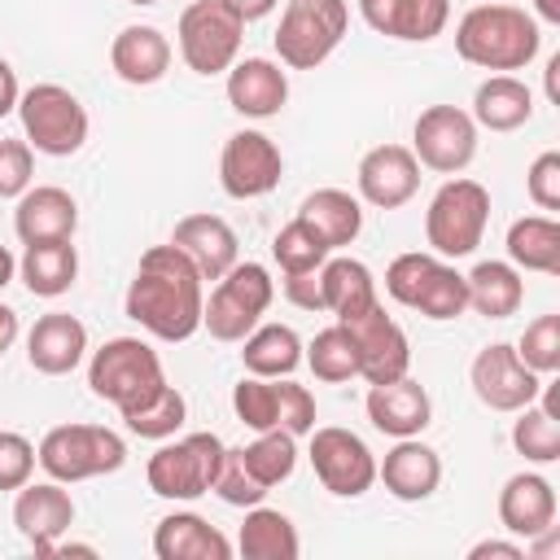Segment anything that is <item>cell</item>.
Here are the masks:
<instances>
[{
    "mask_svg": "<svg viewBox=\"0 0 560 560\" xmlns=\"http://www.w3.org/2000/svg\"><path fill=\"white\" fill-rule=\"evenodd\" d=\"M201 276L171 241L140 254V267L122 298L127 315L158 341H188L201 328Z\"/></svg>",
    "mask_w": 560,
    "mask_h": 560,
    "instance_id": "1",
    "label": "cell"
},
{
    "mask_svg": "<svg viewBox=\"0 0 560 560\" xmlns=\"http://www.w3.org/2000/svg\"><path fill=\"white\" fill-rule=\"evenodd\" d=\"M542 48L538 18L516 4H472L455 22V52L477 70H525Z\"/></svg>",
    "mask_w": 560,
    "mask_h": 560,
    "instance_id": "2",
    "label": "cell"
},
{
    "mask_svg": "<svg viewBox=\"0 0 560 560\" xmlns=\"http://www.w3.org/2000/svg\"><path fill=\"white\" fill-rule=\"evenodd\" d=\"M385 293L398 306L420 311L424 319H459L468 311V284H464V276L446 258H438L433 249L429 254H420V249L398 254L385 267Z\"/></svg>",
    "mask_w": 560,
    "mask_h": 560,
    "instance_id": "3",
    "label": "cell"
},
{
    "mask_svg": "<svg viewBox=\"0 0 560 560\" xmlns=\"http://www.w3.org/2000/svg\"><path fill=\"white\" fill-rule=\"evenodd\" d=\"M271 298H276L271 271H267L262 262H241V258H236V262L214 280L210 298L201 302V328H206L214 341H245V337L258 328V319L267 315Z\"/></svg>",
    "mask_w": 560,
    "mask_h": 560,
    "instance_id": "4",
    "label": "cell"
},
{
    "mask_svg": "<svg viewBox=\"0 0 560 560\" xmlns=\"http://www.w3.org/2000/svg\"><path fill=\"white\" fill-rule=\"evenodd\" d=\"M35 464L52 481L74 486V481H88V477L118 472L127 464V442L105 424H57L39 438Z\"/></svg>",
    "mask_w": 560,
    "mask_h": 560,
    "instance_id": "5",
    "label": "cell"
},
{
    "mask_svg": "<svg viewBox=\"0 0 560 560\" xmlns=\"http://www.w3.org/2000/svg\"><path fill=\"white\" fill-rule=\"evenodd\" d=\"M486 223H490L486 184H477L468 175H455L433 192V201L424 210V241L438 258H464L481 245Z\"/></svg>",
    "mask_w": 560,
    "mask_h": 560,
    "instance_id": "6",
    "label": "cell"
},
{
    "mask_svg": "<svg viewBox=\"0 0 560 560\" xmlns=\"http://www.w3.org/2000/svg\"><path fill=\"white\" fill-rule=\"evenodd\" d=\"M350 26V4L346 0H289L284 13H280V26H276V52H280V66L289 70H315L324 66L341 35Z\"/></svg>",
    "mask_w": 560,
    "mask_h": 560,
    "instance_id": "7",
    "label": "cell"
},
{
    "mask_svg": "<svg viewBox=\"0 0 560 560\" xmlns=\"http://www.w3.org/2000/svg\"><path fill=\"white\" fill-rule=\"evenodd\" d=\"M26 144L44 158H74L88 144V109L61 83H35L18 96Z\"/></svg>",
    "mask_w": 560,
    "mask_h": 560,
    "instance_id": "8",
    "label": "cell"
},
{
    "mask_svg": "<svg viewBox=\"0 0 560 560\" xmlns=\"http://www.w3.org/2000/svg\"><path fill=\"white\" fill-rule=\"evenodd\" d=\"M219 464H223V442L214 433H188V438H175V442L166 438L149 455L144 477H149V490L158 499L192 503V499L214 490Z\"/></svg>",
    "mask_w": 560,
    "mask_h": 560,
    "instance_id": "9",
    "label": "cell"
},
{
    "mask_svg": "<svg viewBox=\"0 0 560 560\" xmlns=\"http://www.w3.org/2000/svg\"><path fill=\"white\" fill-rule=\"evenodd\" d=\"M162 359L149 341L140 337H109L101 350H92L88 363V385L96 398L114 402V407H131L144 394H153L162 385Z\"/></svg>",
    "mask_w": 560,
    "mask_h": 560,
    "instance_id": "10",
    "label": "cell"
},
{
    "mask_svg": "<svg viewBox=\"0 0 560 560\" xmlns=\"http://www.w3.org/2000/svg\"><path fill=\"white\" fill-rule=\"evenodd\" d=\"M179 57L192 74H223L232 70L241 39H245V22L223 4V0H192L179 13Z\"/></svg>",
    "mask_w": 560,
    "mask_h": 560,
    "instance_id": "11",
    "label": "cell"
},
{
    "mask_svg": "<svg viewBox=\"0 0 560 560\" xmlns=\"http://www.w3.org/2000/svg\"><path fill=\"white\" fill-rule=\"evenodd\" d=\"M311 468L319 477V486L337 499H359L372 490L376 481V455L368 451V442L341 424H324V429H311Z\"/></svg>",
    "mask_w": 560,
    "mask_h": 560,
    "instance_id": "12",
    "label": "cell"
},
{
    "mask_svg": "<svg viewBox=\"0 0 560 560\" xmlns=\"http://www.w3.org/2000/svg\"><path fill=\"white\" fill-rule=\"evenodd\" d=\"M411 153L438 175H459L477 158V122L459 105H429L411 127Z\"/></svg>",
    "mask_w": 560,
    "mask_h": 560,
    "instance_id": "13",
    "label": "cell"
},
{
    "mask_svg": "<svg viewBox=\"0 0 560 560\" xmlns=\"http://www.w3.org/2000/svg\"><path fill=\"white\" fill-rule=\"evenodd\" d=\"M284 175V158L267 131H232L223 153H219V184L232 201H254L267 197Z\"/></svg>",
    "mask_w": 560,
    "mask_h": 560,
    "instance_id": "14",
    "label": "cell"
},
{
    "mask_svg": "<svg viewBox=\"0 0 560 560\" xmlns=\"http://www.w3.org/2000/svg\"><path fill=\"white\" fill-rule=\"evenodd\" d=\"M468 381H472L477 402L490 407V411H521L542 389V376L508 341H494V346L477 350V359L468 368Z\"/></svg>",
    "mask_w": 560,
    "mask_h": 560,
    "instance_id": "15",
    "label": "cell"
},
{
    "mask_svg": "<svg viewBox=\"0 0 560 560\" xmlns=\"http://www.w3.org/2000/svg\"><path fill=\"white\" fill-rule=\"evenodd\" d=\"M337 324L350 328V337L359 346V376L368 385H385V381L407 376V368H411V341H407L402 324L385 315L381 302L368 306V311H359V315H350V319H337Z\"/></svg>",
    "mask_w": 560,
    "mask_h": 560,
    "instance_id": "16",
    "label": "cell"
},
{
    "mask_svg": "<svg viewBox=\"0 0 560 560\" xmlns=\"http://www.w3.org/2000/svg\"><path fill=\"white\" fill-rule=\"evenodd\" d=\"M359 197L376 210H398L420 188V162L407 144H376L359 162Z\"/></svg>",
    "mask_w": 560,
    "mask_h": 560,
    "instance_id": "17",
    "label": "cell"
},
{
    "mask_svg": "<svg viewBox=\"0 0 560 560\" xmlns=\"http://www.w3.org/2000/svg\"><path fill=\"white\" fill-rule=\"evenodd\" d=\"M13 525L35 547V556H48V547L74 525V499L61 481H26L13 499Z\"/></svg>",
    "mask_w": 560,
    "mask_h": 560,
    "instance_id": "18",
    "label": "cell"
},
{
    "mask_svg": "<svg viewBox=\"0 0 560 560\" xmlns=\"http://www.w3.org/2000/svg\"><path fill=\"white\" fill-rule=\"evenodd\" d=\"M88 354V328L70 311H48L26 332V363L44 376H66Z\"/></svg>",
    "mask_w": 560,
    "mask_h": 560,
    "instance_id": "19",
    "label": "cell"
},
{
    "mask_svg": "<svg viewBox=\"0 0 560 560\" xmlns=\"http://www.w3.org/2000/svg\"><path fill=\"white\" fill-rule=\"evenodd\" d=\"M368 420L372 429H381L385 438H420L433 420V402L429 389L411 376L385 381V385H368Z\"/></svg>",
    "mask_w": 560,
    "mask_h": 560,
    "instance_id": "20",
    "label": "cell"
},
{
    "mask_svg": "<svg viewBox=\"0 0 560 560\" xmlns=\"http://www.w3.org/2000/svg\"><path fill=\"white\" fill-rule=\"evenodd\" d=\"M359 13L376 35L407 39V44H429L446 31L451 0H359Z\"/></svg>",
    "mask_w": 560,
    "mask_h": 560,
    "instance_id": "21",
    "label": "cell"
},
{
    "mask_svg": "<svg viewBox=\"0 0 560 560\" xmlns=\"http://www.w3.org/2000/svg\"><path fill=\"white\" fill-rule=\"evenodd\" d=\"M376 477L398 503H420L442 486V459L420 438H394V446L376 464Z\"/></svg>",
    "mask_w": 560,
    "mask_h": 560,
    "instance_id": "22",
    "label": "cell"
},
{
    "mask_svg": "<svg viewBox=\"0 0 560 560\" xmlns=\"http://www.w3.org/2000/svg\"><path fill=\"white\" fill-rule=\"evenodd\" d=\"M171 245L197 267L201 280H219L236 262V232L219 214H184L171 232Z\"/></svg>",
    "mask_w": 560,
    "mask_h": 560,
    "instance_id": "23",
    "label": "cell"
},
{
    "mask_svg": "<svg viewBox=\"0 0 560 560\" xmlns=\"http://www.w3.org/2000/svg\"><path fill=\"white\" fill-rule=\"evenodd\" d=\"M499 525L516 538H538L556 525V486L542 472H516L499 490Z\"/></svg>",
    "mask_w": 560,
    "mask_h": 560,
    "instance_id": "24",
    "label": "cell"
},
{
    "mask_svg": "<svg viewBox=\"0 0 560 560\" xmlns=\"http://www.w3.org/2000/svg\"><path fill=\"white\" fill-rule=\"evenodd\" d=\"M289 101V74L271 57H245L228 70V105L245 118H276Z\"/></svg>",
    "mask_w": 560,
    "mask_h": 560,
    "instance_id": "25",
    "label": "cell"
},
{
    "mask_svg": "<svg viewBox=\"0 0 560 560\" xmlns=\"http://www.w3.org/2000/svg\"><path fill=\"white\" fill-rule=\"evenodd\" d=\"M79 228V206L66 188L57 184H39V188H26L18 197V210H13V232L22 245H35V241H70Z\"/></svg>",
    "mask_w": 560,
    "mask_h": 560,
    "instance_id": "26",
    "label": "cell"
},
{
    "mask_svg": "<svg viewBox=\"0 0 560 560\" xmlns=\"http://www.w3.org/2000/svg\"><path fill=\"white\" fill-rule=\"evenodd\" d=\"M109 66L122 83L131 88H149L158 79H166L171 70V39L158 26H122L109 44Z\"/></svg>",
    "mask_w": 560,
    "mask_h": 560,
    "instance_id": "27",
    "label": "cell"
},
{
    "mask_svg": "<svg viewBox=\"0 0 560 560\" xmlns=\"http://www.w3.org/2000/svg\"><path fill=\"white\" fill-rule=\"evenodd\" d=\"M153 556L158 560H228L232 542L197 512H171L153 529Z\"/></svg>",
    "mask_w": 560,
    "mask_h": 560,
    "instance_id": "28",
    "label": "cell"
},
{
    "mask_svg": "<svg viewBox=\"0 0 560 560\" xmlns=\"http://www.w3.org/2000/svg\"><path fill=\"white\" fill-rule=\"evenodd\" d=\"M468 114L486 131H516L534 118V92L516 74H490L477 83Z\"/></svg>",
    "mask_w": 560,
    "mask_h": 560,
    "instance_id": "29",
    "label": "cell"
},
{
    "mask_svg": "<svg viewBox=\"0 0 560 560\" xmlns=\"http://www.w3.org/2000/svg\"><path fill=\"white\" fill-rule=\"evenodd\" d=\"M298 219L328 245V249H341L359 236L363 228V206L359 197H350L346 188H315L302 206H298Z\"/></svg>",
    "mask_w": 560,
    "mask_h": 560,
    "instance_id": "30",
    "label": "cell"
},
{
    "mask_svg": "<svg viewBox=\"0 0 560 560\" xmlns=\"http://www.w3.org/2000/svg\"><path fill=\"white\" fill-rule=\"evenodd\" d=\"M319 289H324V311H332L337 319H350L368 306H376V280L368 271V262L350 258V254H328L319 267Z\"/></svg>",
    "mask_w": 560,
    "mask_h": 560,
    "instance_id": "31",
    "label": "cell"
},
{
    "mask_svg": "<svg viewBox=\"0 0 560 560\" xmlns=\"http://www.w3.org/2000/svg\"><path fill=\"white\" fill-rule=\"evenodd\" d=\"M18 276L35 298H61L79 276V254L70 241H35L22 249Z\"/></svg>",
    "mask_w": 560,
    "mask_h": 560,
    "instance_id": "32",
    "label": "cell"
},
{
    "mask_svg": "<svg viewBox=\"0 0 560 560\" xmlns=\"http://www.w3.org/2000/svg\"><path fill=\"white\" fill-rule=\"evenodd\" d=\"M464 284H468V306H472L477 315H486V319H508V315H516L521 302H525V280H521V271H516L512 262H499V258L477 262V267L464 276Z\"/></svg>",
    "mask_w": 560,
    "mask_h": 560,
    "instance_id": "33",
    "label": "cell"
},
{
    "mask_svg": "<svg viewBox=\"0 0 560 560\" xmlns=\"http://www.w3.org/2000/svg\"><path fill=\"white\" fill-rule=\"evenodd\" d=\"M236 547H241L245 560H298L302 538H298L293 521H289L280 508H262V503H254V508H245Z\"/></svg>",
    "mask_w": 560,
    "mask_h": 560,
    "instance_id": "34",
    "label": "cell"
},
{
    "mask_svg": "<svg viewBox=\"0 0 560 560\" xmlns=\"http://www.w3.org/2000/svg\"><path fill=\"white\" fill-rule=\"evenodd\" d=\"M512 446H516L529 464H551V459H560V416H556V389H551V381H542L538 398L516 411Z\"/></svg>",
    "mask_w": 560,
    "mask_h": 560,
    "instance_id": "35",
    "label": "cell"
},
{
    "mask_svg": "<svg viewBox=\"0 0 560 560\" xmlns=\"http://www.w3.org/2000/svg\"><path fill=\"white\" fill-rule=\"evenodd\" d=\"M508 262L516 271H560V223L551 214H525L508 228Z\"/></svg>",
    "mask_w": 560,
    "mask_h": 560,
    "instance_id": "36",
    "label": "cell"
},
{
    "mask_svg": "<svg viewBox=\"0 0 560 560\" xmlns=\"http://www.w3.org/2000/svg\"><path fill=\"white\" fill-rule=\"evenodd\" d=\"M241 346V363L249 376H289L302 363V337L289 324H258Z\"/></svg>",
    "mask_w": 560,
    "mask_h": 560,
    "instance_id": "37",
    "label": "cell"
},
{
    "mask_svg": "<svg viewBox=\"0 0 560 560\" xmlns=\"http://www.w3.org/2000/svg\"><path fill=\"white\" fill-rule=\"evenodd\" d=\"M118 416H122V424L136 433V438H149V442H166V438H175L179 429H184V420H188V402H184V394L175 389V385H158L153 394H144L140 402H131V407H118Z\"/></svg>",
    "mask_w": 560,
    "mask_h": 560,
    "instance_id": "38",
    "label": "cell"
},
{
    "mask_svg": "<svg viewBox=\"0 0 560 560\" xmlns=\"http://www.w3.org/2000/svg\"><path fill=\"white\" fill-rule=\"evenodd\" d=\"M236 451H241V464L249 468V477L267 490L289 481L298 468V438L284 429H262V433H254V442H245Z\"/></svg>",
    "mask_w": 560,
    "mask_h": 560,
    "instance_id": "39",
    "label": "cell"
},
{
    "mask_svg": "<svg viewBox=\"0 0 560 560\" xmlns=\"http://www.w3.org/2000/svg\"><path fill=\"white\" fill-rule=\"evenodd\" d=\"M302 359L315 372V381H328V385H341V381L359 376V346H354V337H350L346 324L319 328L315 341L302 346Z\"/></svg>",
    "mask_w": 560,
    "mask_h": 560,
    "instance_id": "40",
    "label": "cell"
},
{
    "mask_svg": "<svg viewBox=\"0 0 560 560\" xmlns=\"http://www.w3.org/2000/svg\"><path fill=\"white\" fill-rule=\"evenodd\" d=\"M332 249L293 214L280 232H276V241H271V258H276V267L284 271V276H298V271H319L324 267V258H328Z\"/></svg>",
    "mask_w": 560,
    "mask_h": 560,
    "instance_id": "41",
    "label": "cell"
},
{
    "mask_svg": "<svg viewBox=\"0 0 560 560\" xmlns=\"http://www.w3.org/2000/svg\"><path fill=\"white\" fill-rule=\"evenodd\" d=\"M516 354L538 372V376H556L560 372V315H538L534 324H525Z\"/></svg>",
    "mask_w": 560,
    "mask_h": 560,
    "instance_id": "42",
    "label": "cell"
},
{
    "mask_svg": "<svg viewBox=\"0 0 560 560\" xmlns=\"http://www.w3.org/2000/svg\"><path fill=\"white\" fill-rule=\"evenodd\" d=\"M214 494H219L228 508H254V503H262L271 490L249 477V468L241 464V451H236V446H223V464H219V477H214Z\"/></svg>",
    "mask_w": 560,
    "mask_h": 560,
    "instance_id": "43",
    "label": "cell"
},
{
    "mask_svg": "<svg viewBox=\"0 0 560 560\" xmlns=\"http://www.w3.org/2000/svg\"><path fill=\"white\" fill-rule=\"evenodd\" d=\"M525 192H529V201H534L538 210H547V214L560 210V153H556V149H547V153H538V158L529 162V171H525Z\"/></svg>",
    "mask_w": 560,
    "mask_h": 560,
    "instance_id": "44",
    "label": "cell"
},
{
    "mask_svg": "<svg viewBox=\"0 0 560 560\" xmlns=\"http://www.w3.org/2000/svg\"><path fill=\"white\" fill-rule=\"evenodd\" d=\"M35 179V149L26 140H0V197H22Z\"/></svg>",
    "mask_w": 560,
    "mask_h": 560,
    "instance_id": "45",
    "label": "cell"
},
{
    "mask_svg": "<svg viewBox=\"0 0 560 560\" xmlns=\"http://www.w3.org/2000/svg\"><path fill=\"white\" fill-rule=\"evenodd\" d=\"M35 472V446L13 433V429H0V490H22Z\"/></svg>",
    "mask_w": 560,
    "mask_h": 560,
    "instance_id": "46",
    "label": "cell"
},
{
    "mask_svg": "<svg viewBox=\"0 0 560 560\" xmlns=\"http://www.w3.org/2000/svg\"><path fill=\"white\" fill-rule=\"evenodd\" d=\"M280 429L293 438H306L315 429V394L306 385H293L280 376Z\"/></svg>",
    "mask_w": 560,
    "mask_h": 560,
    "instance_id": "47",
    "label": "cell"
},
{
    "mask_svg": "<svg viewBox=\"0 0 560 560\" xmlns=\"http://www.w3.org/2000/svg\"><path fill=\"white\" fill-rule=\"evenodd\" d=\"M284 298L302 311H324V289H319V271H298L284 276Z\"/></svg>",
    "mask_w": 560,
    "mask_h": 560,
    "instance_id": "48",
    "label": "cell"
},
{
    "mask_svg": "<svg viewBox=\"0 0 560 560\" xmlns=\"http://www.w3.org/2000/svg\"><path fill=\"white\" fill-rule=\"evenodd\" d=\"M525 560V547L521 542H499V538H486L477 547H468V560Z\"/></svg>",
    "mask_w": 560,
    "mask_h": 560,
    "instance_id": "49",
    "label": "cell"
},
{
    "mask_svg": "<svg viewBox=\"0 0 560 560\" xmlns=\"http://www.w3.org/2000/svg\"><path fill=\"white\" fill-rule=\"evenodd\" d=\"M18 96H22V88H18V70L0 57V118L18 109Z\"/></svg>",
    "mask_w": 560,
    "mask_h": 560,
    "instance_id": "50",
    "label": "cell"
},
{
    "mask_svg": "<svg viewBox=\"0 0 560 560\" xmlns=\"http://www.w3.org/2000/svg\"><path fill=\"white\" fill-rule=\"evenodd\" d=\"M223 4H228V9H232L241 22H258V18H267V13H271L280 0H223Z\"/></svg>",
    "mask_w": 560,
    "mask_h": 560,
    "instance_id": "51",
    "label": "cell"
},
{
    "mask_svg": "<svg viewBox=\"0 0 560 560\" xmlns=\"http://www.w3.org/2000/svg\"><path fill=\"white\" fill-rule=\"evenodd\" d=\"M13 341H18V311L0 302V354H4Z\"/></svg>",
    "mask_w": 560,
    "mask_h": 560,
    "instance_id": "52",
    "label": "cell"
},
{
    "mask_svg": "<svg viewBox=\"0 0 560 560\" xmlns=\"http://www.w3.org/2000/svg\"><path fill=\"white\" fill-rule=\"evenodd\" d=\"M48 556H96V547H88V542H61V538H57V542L48 547Z\"/></svg>",
    "mask_w": 560,
    "mask_h": 560,
    "instance_id": "53",
    "label": "cell"
},
{
    "mask_svg": "<svg viewBox=\"0 0 560 560\" xmlns=\"http://www.w3.org/2000/svg\"><path fill=\"white\" fill-rule=\"evenodd\" d=\"M534 9H538V18H542V22L560 26V0H534Z\"/></svg>",
    "mask_w": 560,
    "mask_h": 560,
    "instance_id": "54",
    "label": "cell"
},
{
    "mask_svg": "<svg viewBox=\"0 0 560 560\" xmlns=\"http://www.w3.org/2000/svg\"><path fill=\"white\" fill-rule=\"evenodd\" d=\"M13 271H18V258L9 254V245H0V289L13 280Z\"/></svg>",
    "mask_w": 560,
    "mask_h": 560,
    "instance_id": "55",
    "label": "cell"
},
{
    "mask_svg": "<svg viewBox=\"0 0 560 560\" xmlns=\"http://www.w3.org/2000/svg\"><path fill=\"white\" fill-rule=\"evenodd\" d=\"M556 70H560V52L547 61V96H551V101H560V92H556Z\"/></svg>",
    "mask_w": 560,
    "mask_h": 560,
    "instance_id": "56",
    "label": "cell"
},
{
    "mask_svg": "<svg viewBox=\"0 0 560 560\" xmlns=\"http://www.w3.org/2000/svg\"><path fill=\"white\" fill-rule=\"evenodd\" d=\"M127 4H158V0H127Z\"/></svg>",
    "mask_w": 560,
    "mask_h": 560,
    "instance_id": "57",
    "label": "cell"
}]
</instances>
